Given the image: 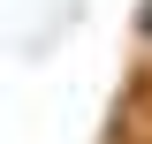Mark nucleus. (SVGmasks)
Listing matches in <instances>:
<instances>
[{
  "instance_id": "1",
  "label": "nucleus",
  "mask_w": 152,
  "mask_h": 144,
  "mask_svg": "<svg viewBox=\"0 0 152 144\" xmlns=\"http://www.w3.org/2000/svg\"><path fill=\"white\" fill-rule=\"evenodd\" d=\"M137 53H145V68H152V0H137Z\"/></svg>"
}]
</instances>
